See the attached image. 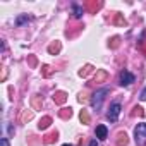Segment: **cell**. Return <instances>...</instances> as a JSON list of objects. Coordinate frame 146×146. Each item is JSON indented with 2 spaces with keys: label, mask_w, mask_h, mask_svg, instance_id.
<instances>
[{
  "label": "cell",
  "mask_w": 146,
  "mask_h": 146,
  "mask_svg": "<svg viewBox=\"0 0 146 146\" xmlns=\"http://www.w3.org/2000/svg\"><path fill=\"white\" fill-rule=\"evenodd\" d=\"M74 16H76V17H81V16H83V9H81L79 5H74Z\"/></svg>",
  "instance_id": "obj_7"
},
{
  "label": "cell",
  "mask_w": 146,
  "mask_h": 146,
  "mask_svg": "<svg viewBox=\"0 0 146 146\" xmlns=\"http://www.w3.org/2000/svg\"><path fill=\"white\" fill-rule=\"evenodd\" d=\"M28 21H29V17H28V16H23V17H17L16 24H17V26H23V24H24V23H28Z\"/></svg>",
  "instance_id": "obj_6"
},
{
  "label": "cell",
  "mask_w": 146,
  "mask_h": 146,
  "mask_svg": "<svg viewBox=\"0 0 146 146\" xmlns=\"http://www.w3.org/2000/svg\"><path fill=\"white\" fill-rule=\"evenodd\" d=\"M107 134H108V129L105 125H96V137L98 139H107Z\"/></svg>",
  "instance_id": "obj_5"
},
{
  "label": "cell",
  "mask_w": 146,
  "mask_h": 146,
  "mask_svg": "<svg viewBox=\"0 0 146 146\" xmlns=\"http://www.w3.org/2000/svg\"><path fill=\"white\" fill-rule=\"evenodd\" d=\"M136 81V76L129 70H122L120 72V78H119V84L120 86H131L132 83Z\"/></svg>",
  "instance_id": "obj_4"
},
{
  "label": "cell",
  "mask_w": 146,
  "mask_h": 146,
  "mask_svg": "<svg viewBox=\"0 0 146 146\" xmlns=\"http://www.w3.org/2000/svg\"><path fill=\"white\" fill-rule=\"evenodd\" d=\"M88 146H98V141L96 139H93V141H90V144Z\"/></svg>",
  "instance_id": "obj_10"
},
{
  "label": "cell",
  "mask_w": 146,
  "mask_h": 146,
  "mask_svg": "<svg viewBox=\"0 0 146 146\" xmlns=\"http://www.w3.org/2000/svg\"><path fill=\"white\" fill-rule=\"evenodd\" d=\"M120 103L119 102H113L112 105H110V108H108V112H107V119L110 120V122H117V119H119V115H120Z\"/></svg>",
  "instance_id": "obj_3"
},
{
  "label": "cell",
  "mask_w": 146,
  "mask_h": 146,
  "mask_svg": "<svg viewBox=\"0 0 146 146\" xmlns=\"http://www.w3.org/2000/svg\"><path fill=\"white\" fill-rule=\"evenodd\" d=\"M0 144H2V146H11V144H9V139H7V137H2V139H0Z\"/></svg>",
  "instance_id": "obj_9"
},
{
  "label": "cell",
  "mask_w": 146,
  "mask_h": 146,
  "mask_svg": "<svg viewBox=\"0 0 146 146\" xmlns=\"http://www.w3.org/2000/svg\"><path fill=\"white\" fill-rule=\"evenodd\" d=\"M62 146H72V144H62Z\"/></svg>",
  "instance_id": "obj_11"
},
{
  "label": "cell",
  "mask_w": 146,
  "mask_h": 146,
  "mask_svg": "<svg viewBox=\"0 0 146 146\" xmlns=\"http://www.w3.org/2000/svg\"><path fill=\"white\" fill-rule=\"evenodd\" d=\"M105 95H108V88H102V90H98V91L93 95V98H91V107H93L95 110H100V108H102V103H103V100H105Z\"/></svg>",
  "instance_id": "obj_2"
},
{
  "label": "cell",
  "mask_w": 146,
  "mask_h": 146,
  "mask_svg": "<svg viewBox=\"0 0 146 146\" xmlns=\"http://www.w3.org/2000/svg\"><path fill=\"white\" fill-rule=\"evenodd\" d=\"M134 141L137 146H146V122H141L134 127Z\"/></svg>",
  "instance_id": "obj_1"
},
{
  "label": "cell",
  "mask_w": 146,
  "mask_h": 146,
  "mask_svg": "<svg viewBox=\"0 0 146 146\" xmlns=\"http://www.w3.org/2000/svg\"><path fill=\"white\" fill-rule=\"evenodd\" d=\"M139 100H141V102H146V86L141 90V93H139Z\"/></svg>",
  "instance_id": "obj_8"
}]
</instances>
